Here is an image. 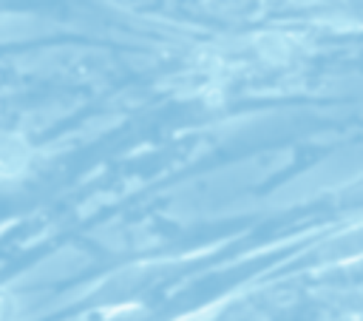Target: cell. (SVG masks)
Returning <instances> with one entry per match:
<instances>
[{"label":"cell","mask_w":363,"mask_h":321,"mask_svg":"<svg viewBox=\"0 0 363 321\" xmlns=\"http://www.w3.org/2000/svg\"><path fill=\"white\" fill-rule=\"evenodd\" d=\"M23 168V142L14 136H0V173H17Z\"/></svg>","instance_id":"cell-1"},{"label":"cell","mask_w":363,"mask_h":321,"mask_svg":"<svg viewBox=\"0 0 363 321\" xmlns=\"http://www.w3.org/2000/svg\"><path fill=\"white\" fill-rule=\"evenodd\" d=\"M14 307H17V301L11 295L0 293V321H11L14 318Z\"/></svg>","instance_id":"cell-2"}]
</instances>
